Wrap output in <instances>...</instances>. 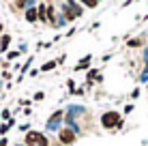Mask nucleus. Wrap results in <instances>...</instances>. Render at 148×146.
Instances as JSON below:
<instances>
[{
    "mask_svg": "<svg viewBox=\"0 0 148 146\" xmlns=\"http://www.w3.org/2000/svg\"><path fill=\"white\" fill-rule=\"evenodd\" d=\"M26 146H49L47 135L39 133V131H28L26 133Z\"/></svg>",
    "mask_w": 148,
    "mask_h": 146,
    "instance_id": "obj_1",
    "label": "nucleus"
},
{
    "mask_svg": "<svg viewBox=\"0 0 148 146\" xmlns=\"http://www.w3.org/2000/svg\"><path fill=\"white\" fill-rule=\"evenodd\" d=\"M101 125H103L105 129H114V127H120L122 120H120V114L118 112H105L103 116H101Z\"/></svg>",
    "mask_w": 148,
    "mask_h": 146,
    "instance_id": "obj_2",
    "label": "nucleus"
},
{
    "mask_svg": "<svg viewBox=\"0 0 148 146\" xmlns=\"http://www.w3.org/2000/svg\"><path fill=\"white\" fill-rule=\"evenodd\" d=\"M62 118H64V112L62 110H58V112H54L52 116H49V120H47V131H58V127H60V123H62Z\"/></svg>",
    "mask_w": 148,
    "mask_h": 146,
    "instance_id": "obj_3",
    "label": "nucleus"
},
{
    "mask_svg": "<svg viewBox=\"0 0 148 146\" xmlns=\"http://www.w3.org/2000/svg\"><path fill=\"white\" fill-rule=\"evenodd\" d=\"M84 114V108L82 105H69L67 108V123H75V118Z\"/></svg>",
    "mask_w": 148,
    "mask_h": 146,
    "instance_id": "obj_4",
    "label": "nucleus"
},
{
    "mask_svg": "<svg viewBox=\"0 0 148 146\" xmlns=\"http://www.w3.org/2000/svg\"><path fill=\"white\" fill-rule=\"evenodd\" d=\"M62 17H64V22H73V19L77 17V15H75V11L69 7V2L62 4Z\"/></svg>",
    "mask_w": 148,
    "mask_h": 146,
    "instance_id": "obj_5",
    "label": "nucleus"
},
{
    "mask_svg": "<svg viewBox=\"0 0 148 146\" xmlns=\"http://www.w3.org/2000/svg\"><path fill=\"white\" fill-rule=\"evenodd\" d=\"M75 140V133L71 131V129H62V131H60V142L62 144H71Z\"/></svg>",
    "mask_w": 148,
    "mask_h": 146,
    "instance_id": "obj_6",
    "label": "nucleus"
},
{
    "mask_svg": "<svg viewBox=\"0 0 148 146\" xmlns=\"http://www.w3.org/2000/svg\"><path fill=\"white\" fill-rule=\"evenodd\" d=\"M90 60H92V56H90V54H86L84 58L79 60L77 64H75V71H82V69H88V64H90Z\"/></svg>",
    "mask_w": 148,
    "mask_h": 146,
    "instance_id": "obj_7",
    "label": "nucleus"
},
{
    "mask_svg": "<svg viewBox=\"0 0 148 146\" xmlns=\"http://www.w3.org/2000/svg\"><path fill=\"white\" fill-rule=\"evenodd\" d=\"M26 19H28V22H37V19H39V11H37V7H34V4L26 11Z\"/></svg>",
    "mask_w": 148,
    "mask_h": 146,
    "instance_id": "obj_8",
    "label": "nucleus"
},
{
    "mask_svg": "<svg viewBox=\"0 0 148 146\" xmlns=\"http://www.w3.org/2000/svg\"><path fill=\"white\" fill-rule=\"evenodd\" d=\"M9 45H11V37H9V34H2V39H0V52H7Z\"/></svg>",
    "mask_w": 148,
    "mask_h": 146,
    "instance_id": "obj_9",
    "label": "nucleus"
},
{
    "mask_svg": "<svg viewBox=\"0 0 148 146\" xmlns=\"http://www.w3.org/2000/svg\"><path fill=\"white\" fill-rule=\"evenodd\" d=\"M39 19L41 22H47V4H39Z\"/></svg>",
    "mask_w": 148,
    "mask_h": 146,
    "instance_id": "obj_10",
    "label": "nucleus"
},
{
    "mask_svg": "<svg viewBox=\"0 0 148 146\" xmlns=\"http://www.w3.org/2000/svg\"><path fill=\"white\" fill-rule=\"evenodd\" d=\"M13 125H15V120L11 118V120H9V123H4V125H0V135H7L9 133V129H11L13 127Z\"/></svg>",
    "mask_w": 148,
    "mask_h": 146,
    "instance_id": "obj_11",
    "label": "nucleus"
},
{
    "mask_svg": "<svg viewBox=\"0 0 148 146\" xmlns=\"http://www.w3.org/2000/svg\"><path fill=\"white\" fill-rule=\"evenodd\" d=\"M56 64H58V62H56V60H49V62L41 64V71H52V69L56 67Z\"/></svg>",
    "mask_w": 148,
    "mask_h": 146,
    "instance_id": "obj_12",
    "label": "nucleus"
},
{
    "mask_svg": "<svg viewBox=\"0 0 148 146\" xmlns=\"http://www.w3.org/2000/svg\"><path fill=\"white\" fill-rule=\"evenodd\" d=\"M99 71H97V69H90V71H88V75H86V77H88V80H95V82H97V77H99Z\"/></svg>",
    "mask_w": 148,
    "mask_h": 146,
    "instance_id": "obj_13",
    "label": "nucleus"
},
{
    "mask_svg": "<svg viewBox=\"0 0 148 146\" xmlns=\"http://www.w3.org/2000/svg\"><path fill=\"white\" fill-rule=\"evenodd\" d=\"M142 45V39H131L129 43H127V47H140Z\"/></svg>",
    "mask_w": 148,
    "mask_h": 146,
    "instance_id": "obj_14",
    "label": "nucleus"
},
{
    "mask_svg": "<svg viewBox=\"0 0 148 146\" xmlns=\"http://www.w3.org/2000/svg\"><path fill=\"white\" fill-rule=\"evenodd\" d=\"M17 56H19V49H11V52H7V58L9 60H15Z\"/></svg>",
    "mask_w": 148,
    "mask_h": 146,
    "instance_id": "obj_15",
    "label": "nucleus"
},
{
    "mask_svg": "<svg viewBox=\"0 0 148 146\" xmlns=\"http://www.w3.org/2000/svg\"><path fill=\"white\" fill-rule=\"evenodd\" d=\"M84 7H88V9H97V7H99V2H97V0H86Z\"/></svg>",
    "mask_w": 148,
    "mask_h": 146,
    "instance_id": "obj_16",
    "label": "nucleus"
},
{
    "mask_svg": "<svg viewBox=\"0 0 148 146\" xmlns=\"http://www.w3.org/2000/svg\"><path fill=\"white\" fill-rule=\"evenodd\" d=\"M43 99H45V95L41 93V90H39V93H34V101H43Z\"/></svg>",
    "mask_w": 148,
    "mask_h": 146,
    "instance_id": "obj_17",
    "label": "nucleus"
},
{
    "mask_svg": "<svg viewBox=\"0 0 148 146\" xmlns=\"http://www.w3.org/2000/svg\"><path fill=\"white\" fill-rule=\"evenodd\" d=\"M0 116H2L4 120H11V112H9V110H2V114H0Z\"/></svg>",
    "mask_w": 148,
    "mask_h": 146,
    "instance_id": "obj_18",
    "label": "nucleus"
},
{
    "mask_svg": "<svg viewBox=\"0 0 148 146\" xmlns=\"http://www.w3.org/2000/svg\"><path fill=\"white\" fill-rule=\"evenodd\" d=\"M67 86H69V90H75V84H73V80H67Z\"/></svg>",
    "mask_w": 148,
    "mask_h": 146,
    "instance_id": "obj_19",
    "label": "nucleus"
},
{
    "mask_svg": "<svg viewBox=\"0 0 148 146\" xmlns=\"http://www.w3.org/2000/svg\"><path fill=\"white\" fill-rule=\"evenodd\" d=\"M0 146H9V140H7V138H2V140H0Z\"/></svg>",
    "mask_w": 148,
    "mask_h": 146,
    "instance_id": "obj_20",
    "label": "nucleus"
},
{
    "mask_svg": "<svg viewBox=\"0 0 148 146\" xmlns=\"http://www.w3.org/2000/svg\"><path fill=\"white\" fill-rule=\"evenodd\" d=\"M0 32H2V24H0Z\"/></svg>",
    "mask_w": 148,
    "mask_h": 146,
    "instance_id": "obj_21",
    "label": "nucleus"
},
{
    "mask_svg": "<svg viewBox=\"0 0 148 146\" xmlns=\"http://www.w3.org/2000/svg\"><path fill=\"white\" fill-rule=\"evenodd\" d=\"M146 90H148V88H146Z\"/></svg>",
    "mask_w": 148,
    "mask_h": 146,
    "instance_id": "obj_22",
    "label": "nucleus"
}]
</instances>
